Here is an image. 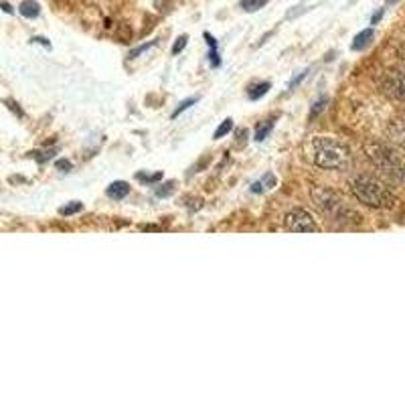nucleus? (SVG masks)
<instances>
[{"mask_svg": "<svg viewBox=\"0 0 405 405\" xmlns=\"http://www.w3.org/2000/svg\"><path fill=\"white\" fill-rule=\"evenodd\" d=\"M306 75H308V72H302V73H298L292 81H290V89H296V87L300 86L302 84L304 79H306Z\"/></svg>", "mask_w": 405, "mask_h": 405, "instance_id": "obj_23", "label": "nucleus"}, {"mask_svg": "<svg viewBox=\"0 0 405 405\" xmlns=\"http://www.w3.org/2000/svg\"><path fill=\"white\" fill-rule=\"evenodd\" d=\"M350 190L357 197V201L373 207V209H389L395 205V197L383 183H379L371 176H357L350 181Z\"/></svg>", "mask_w": 405, "mask_h": 405, "instance_id": "obj_2", "label": "nucleus"}, {"mask_svg": "<svg viewBox=\"0 0 405 405\" xmlns=\"http://www.w3.org/2000/svg\"><path fill=\"white\" fill-rule=\"evenodd\" d=\"M232 130H233V120H232V118H227V120H225V122H223V124L219 126L217 130H215V134H213V138H215V140H219V138L227 136V134H229V132H232Z\"/></svg>", "mask_w": 405, "mask_h": 405, "instance_id": "obj_13", "label": "nucleus"}, {"mask_svg": "<svg viewBox=\"0 0 405 405\" xmlns=\"http://www.w3.org/2000/svg\"><path fill=\"white\" fill-rule=\"evenodd\" d=\"M197 101H199V98H190V100L183 101V103H181V105H178V108H176V110H174V112H173V118L181 116V114H183L185 110H188L190 105H195Z\"/></svg>", "mask_w": 405, "mask_h": 405, "instance_id": "obj_16", "label": "nucleus"}, {"mask_svg": "<svg viewBox=\"0 0 405 405\" xmlns=\"http://www.w3.org/2000/svg\"><path fill=\"white\" fill-rule=\"evenodd\" d=\"M187 43H188L187 35H181V37L176 39V43L173 45V55H178V53H183V49L187 47Z\"/></svg>", "mask_w": 405, "mask_h": 405, "instance_id": "obj_17", "label": "nucleus"}, {"mask_svg": "<svg viewBox=\"0 0 405 405\" xmlns=\"http://www.w3.org/2000/svg\"><path fill=\"white\" fill-rule=\"evenodd\" d=\"M270 81H260V84H253V86L249 87V91H247V98L249 100H260V98H263L268 91H270Z\"/></svg>", "mask_w": 405, "mask_h": 405, "instance_id": "obj_10", "label": "nucleus"}, {"mask_svg": "<svg viewBox=\"0 0 405 405\" xmlns=\"http://www.w3.org/2000/svg\"><path fill=\"white\" fill-rule=\"evenodd\" d=\"M209 63H211V67H219L221 65V59H219V53H217V47H211V51H209Z\"/></svg>", "mask_w": 405, "mask_h": 405, "instance_id": "obj_20", "label": "nucleus"}, {"mask_svg": "<svg viewBox=\"0 0 405 405\" xmlns=\"http://www.w3.org/2000/svg\"><path fill=\"white\" fill-rule=\"evenodd\" d=\"M274 128V120H266V122H261L260 126L256 128V134H253V138L258 140V142H263L266 138H268V134L272 132Z\"/></svg>", "mask_w": 405, "mask_h": 405, "instance_id": "obj_11", "label": "nucleus"}, {"mask_svg": "<svg viewBox=\"0 0 405 405\" xmlns=\"http://www.w3.org/2000/svg\"><path fill=\"white\" fill-rule=\"evenodd\" d=\"M329 103V100L326 98H320L316 103H314V108H312V112H310V118H316V114H320L322 110H324V105Z\"/></svg>", "mask_w": 405, "mask_h": 405, "instance_id": "obj_22", "label": "nucleus"}, {"mask_svg": "<svg viewBox=\"0 0 405 405\" xmlns=\"http://www.w3.org/2000/svg\"><path fill=\"white\" fill-rule=\"evenodd\" d=\"M401 55H404V57H401V59H404V61H405V49H404V51H401Z\"/></svg>", "mask_w": 405, "mask_h": 405, "instance_id": "obj_29", "label": "nucleus"}, {"mask_svg": "<svg viewBox=\"0 0 405 405\" xmlns=\"http://www.w3.org/2000/svg\"><path fill=\"white\" fill-rule=\"evenodd\" d=\"M18 11H21V15L25 16V18H37V16L41 15V6H39L37 0H23Z\"/></svg>", "mask_w": 405, "mask_h": 405, "instance_id": "obj_8", "label": "nucleus"}, {"mask_svg": "<svg viewBox=\"0 0 405 405\" xmlns=\"http://www.w3.org/2000/svg\"><path fill=\"white\" fill-rule=\"evenodd\" d=\"M373 35H375V33H373V29L361 30V33L355 37V41H353V45H350V49H353V51H363L367 45L373 41Z\"/></svg>", "mask_w": 405, "mask_h": 405, "instance_id": "obj_9", "label": "nucleus"}, {"mask_svg": "<svg viewBox=\"0 0 405 405\" xmlns=\"http://www.w3.org/2000/svg\"><path fill=\"white\" fill-rule=\"evenodd\" d=\"M260 183H261V185H268V187H266V188H274V185H275V176H274V174L268 173V174H266V176H263V178H261Z\"/></svg>", "mask_w": 405, "mask_h": 405, "instance_id": "obj_25", "label": "nucleus"}, {"mask_svg": "<svg viewBox=\"0 0 405 405\" xmlns=\"http://www.w3.org/2000/svg\"><path fill=\"white\" fill-rule=\"evenodd\" d=\"M312 146L314 162L320 169H345L348 164L347 148L333 138H316Z\"/></svg>", "mask_w": 405, "mask_h": 405, "instance_id": "obj_4", "label": "nucleus"}, {"mask_svg": "<svg viewBox=\"0 0 405 405\" xmlns=\"http://www.w3.org/2000/svg\"><path fill=\"white\" fill-rule=\"evenodd\" d=\"M57 171H61V173H69V171H72V162L65 159L57 160Z\"/></svg>", "mask_w": 405, "mask_h": 405, "instance_id": "obj_24", "label": "nucleus"}, {"mask_svg": "<svg viewBox=\"0 0 405 405\" xmlns=\"http://www.w3.org/2000/svg\"><path fill=\"white\" fill-rule=\"evenodd\" d=\"M81 209H84V205H81L79 201H75V202H72V205H67V207H63V209H61V215H65V217H67V215H73V213H79Z\"/></svg>", "mask_w": 405, "mask_h": 405, "instance_id": "obj_15", "label": "nucleus"}, {"mask_svg": "<svg viewBox=\"0 0 405 405\" xmlns=\"http://www.w3.org/2000/svg\"><path fill=\"white\" fill-rule=\"evenodd\" d=\"M369 159L375 162V166L391 178L393 183H405V160L387 146L373 144L367 148Z\"/></svg>", "mask_w": 405, "mask_h": 405, "instance_id": "obj_3", "label": "nucleus"}, {"mask_svg": "<svg viewBox=\"0 0 405 405\" xmlns=\"http://www.w3.org/2000/svg\"><path fill=\"white\" fill-rule=\"evenodd\" d=\"M381 87L383 91L395 98V100L405 101V73L404 72H385V75L381 77Z\"/></svg>", "mask_w": 405, "mask_h": 405, "instance_id": "obj_6", "label": "nucleus"}, {"mask_svg": "<svg viewBox=\"0 0 405 405\" xmlns=\"http://www.w3.org/2000/svg\"><path fill=\"white\" fill-rule=\"evenodd\" d=\"M33 43H41V45H45L47 49H51V43H49L47 39H43V37H35V39H33Z\"/></svg>", "mask_w": 405, "mask_h": 405, "instance_id": "obj_26", "label": "nucleus"}, {"mask_svg": "<svg viewBox=\"0 0 405 405\" xmlns=\"http://www.w3.org/2000/svg\"><path fill=\"white\" fill-rule=\"evenodd\" d=\"M53 154H55V150H45V152H30V156H35V159L39 160V162H47L49 159H53Z\"/></svg>", "mask_w": 405, "mask_h": 405, "instance_id": "obj_21", "label": "nucleus"}, {"mask_svg": "<svg viewBox=\"0 0 405 405\" xmlns=\"http://www.w3.org/2000/svg\"><path fill=\"white\" fill-rule=\"evenodd\" d=\"M284 225L288 227L290 232L296 233H316L320 232L319 223L312 219V215L304 209H292L286 219H284Z\"/></svg>", "mask_w": 405, "mask_h": 405, "instance_id": "obj_5", "label": "nucleus"}, {"mask_svg": "<svg viewBox=\"0 0 405 405\" xmlns=\"http://www.w3.org/2000/svg\"><path fill=\"white\" fill-rule=\"evenodd\" d=\"M136 178H138V181H142V183H146V185H152V183H159V181H162V173H154V174L138 173L136 174Z\"/></svg>", "mask_w": 405, "mask_h": 405, "instance_id": "obj_14", "label": "nucleus"}, {"mask_svg": "<svg viewBox=\"0 0 405 405\" xmlns=\"http://www.w3.org/2000/svg\"><path fill=\"white\" fill-rule=\"evenodd\" d=\"M0 6H2V11H4V13H11V15H13V6H11V4H6V2H2Z\"/></svg>", "mask_w": 405, "mask_h": 405, "instance_id": "obj_28", "label": "nucleus"}, {"mask_svg": "<svg viewBox=\"0 0 405 405\" xmlns=\"http://www.w3.org/2000/svg\"><path fill=\"white\" fill-rule=\"evenodd\" d=\"M154 45H156V41H150V43L142 45V47H136V49H132L130 53H128V57L136 59V57H138V55H142L144 51H148L150 47H154Z\"/></svg>", "mask_w": 405, "mask_h": 405, "instance_id": "obj_19", "label": "nucleus"}, {"mask_svg": "<svg viewBox=\"0 0 405 405\" xmlns=\"http://www.w3.org/2000/svg\"><path fill=\"white\" fill-rule=\"evenodd\" d=\"M381 16H383V8H381V11H377L375 16H373V18H371V23H373V25H377V23H379V21H381Z\"/></svg>", "mask_w": 405, "mask_h": 405, "instance_id": "obj_27", "label": "nucleus"}, {"mask_svg": "<svg viewBox=\"0 0 405 405\" xmlns=\"http://www.w3.org/2000/svg\"><path fill=\"white\" fill-rule=\"evenodd\" d=\"M268 2H270V0H241V8H244L246 13H256V11L263 8Z\"/></svg>", "mask_w": 405, "mask_h": 405, "instance_id": "obj_12", "label": "nucleus"}, {"mask_svg": "<svg viewBox=\"0 0 405 405\" xmlns=\"http://www.w3.org/2000/svg\"><path fill=\"white\" fill-rule=\"evenodd\" d=\"M387 2H395V0H387Z\"/></svg>", "mask_w": 405, "mask_h": 405, "instance_id": "obj_30", "label": "nucleus"}, {"mask_svg": "<svg viewBox=\"0 0 405 405\" xmlns=\"http://www.w3.org/2000/svg\"><path fill=\"white\" fill-rule=\"evenodd\" d=\"M174 190V183H164V185H160L154 193H156V197H169V195H173Z\"/></svg>", "mask_w": 405, "mask_h": 405, "instance_id": "obj_18", "label": "nucleus"}, {"mask_svg": "<svg viewBox=\"0 0 405 405\" xmlns=\"http://www.w3.org/2000/svg\"><path fill=\"white\" fill-rule=\"evenodd\" d=\"M310 195H312L314 205H316L320 211L331 219L333 223H338V225H359V223H361V215H359L355 209H350L347 202L343 201L333 190L314 187L310 190Z\"/></svg>", "mask_w": 405, "mask_h": 405, "instance_id": "obj_1", "label": "nucleus"}, {"mask_svg": "<svg viewBox=\"0 0 405 405\" xmlns=\"http://www.w3.org/2000/svg\"><path fill=\"white\" fill-rule=\"evenodd\" d=\"M108 197H112V199H124V197H128L130 195V185L128 183H124V181H116V183H112L110 187H108Z\"/></svg>", "mask_w": 405, "mask_h": 405, "instance_id": "obj_7", "label": "nucleus"}]
</instances>
